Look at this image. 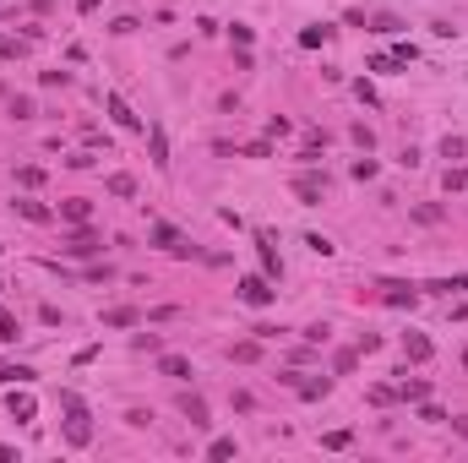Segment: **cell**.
<instances>
[{"instance_id":"1","label":"cell","mask_w":468,"mask_h":463,"mask_svg":"<svg viewBox=\"0 0 468 463\" xmlns=\"http://www.w3.org/2000/svg\"><path fill=\"white\" fill-rule=\"evenodd\" d=\"M61 409H65V442H71V447H87V442H93V414H87V403L65 387V393H61Z\"/></svg>"},{"instance_id":"2","label":"cell","mask_w":468,"mask_h":463,"mask_svg":"<svg viewBox=\"0 0 468 463\" xmlns=\"http://www.w3.org/2000/svg\"><path fill=\"white\" fill-rule=\"evenodd\" d=\"M240 300L262 311V305H272V300H278V289H272V278H267V273H251V278H240Z\"/></svg>"},{"instance_id":"3","label":"cell","mask_w":468,"mask_h":463,"mask_svg":"<svg viewBox=\"0 0 468 463\" xmlns=\"http://www.w3.org/2000/svg\"><path fill=\"white\" fill-rule=\"evenodd\" d=\"M153 246H158V251H169V256H196V246H191L175 224H153Z\"/></svg>"},{"instance_id":"4","label":"cell","mask_w":468,"mask_h":463,"mask_svg":"<svg viewBox=\"0 0 468 463\" xmlns=\"http://www.w3.org/2000/svg\"><path fill=\"white\" fill-rule=\"evenodd\" d=\"M103 104H109V120H115V126H120V131H142V115H137V109L125 104L120 93H109Z\"/></svg>"},{"instance_id":"5","label":"cell","mask_w":468,"mask_h":463,"mask_svg":"<svg viewBox=\"0 0 468 463\" xmlns=\"http://www.w3.org/2000/svg\"><path fill=\"white\" fill-rule=\"evenodd\" d=\"M322 191H327L322 175H294V196H300L305 208H316V202H322Z\"/></svg>"},{"instance_id":"6","label":"cell","mask_w":468,"mask_h":463,"mask_svg":"<svg viewBox=\"0 0 468 463\" xmlns=\"http://www.w3.org/2000/svg\"><path fill=\"white\" fill-rule=\"evenodd\" d=\"M294 393H300L305 403H316V398L332 393V381H327V376H305V371H300V376H294Z\"/></svg>"},{"instance_id":"7","label":"cell","mask_w":468,"mask_h":463,"mask_svg":"<svg viewBox=\"0 0 468 463\" xmlns=\"http://www.w3.org/2000/svg\"><path fill=\"white\" fill-rule=\"evenodd\" d=\"M392 311H414L419 305V289H408V284H387V295H381Z\"/></svg>"},{"instance_id":"8","label":"cell","mask_w":468,"mask_h":463,"mask_svg":"<svg viewBox=\"0 0 468 463\" xmlns=\"http://www.w3.org/2000/svg\"><path fill=\"white\" fill-rule=\"evenodd\" d=\"M403 355L414 360V365H425V360L436 355V343H430L425 333H403Z\"/></svg>"},{"instance_id":"9","label":"cell","mask_w":468,"mask_h":463,"mask_svg":"<svg viewBox=\"0 0 468 463\" xmlns=\"http://www.w3.org/2000/svg\"><path fill=\"white\" fill-rule=\"evenodd\" d=\"M158 376L185 381V376H196V371H191V360H185V355H158Z\"/></svg>"},{"instance_id":"10","label":"cell","mask_w":468,"mask_h":463,"mask_svg":"<svg viewBox=\"0 0 468 463\" xmlns=\"http://www.w3.org/2000/svg\"><path fill=\"white\" fill-rule=\"evenodd\" d=\"M103 327H142V311L137 305H109L103 311Z\"/></svg>"},{"instance_id":"11","label":"cell","mask_w":468,"mask_h":463,"mask_svg":"<svg viewBox=\"0 0 468 463\" xmlns=\"http://www.w3.org/2000/svg\"><path fill=\"white\" fill-rule=\"evenodd\" d=\"M6 409H11V420H33V414H39V398H33V393H17V387H11Z\"/></svg>"},{"instance_id":"12","label":"cell","mask_w":468,"mask_h":463,"mask_svg":"<svg viewBox=\"0 0 468 463\" xmlns=\"http://www.w3.org/2000/svg\"><path fill=\"white\" fill-rule=\"evenodd\" d=\"M65 251H71V256H93V251H99V234L77 224V234H65Z\"/></svg>"},{"instance_id":"13","label":"cell","mask_w":468,"mask_h":463,"mask_svg":"<svg viewBox=\"0 0 468 463\" xmlns=\"http://www.w3.org/2000/svg\"><path fill=\"white\" fill-rule=\"evenodd\" d=\"M61 218H65V224H87V218H93V202H87V196H65Z\"/></svg>"},{"instance_id":"14","label":"cell","mask_w":468,"mask_h":463,"mask_svg":"<svg viewBox=\"0 0 468 463\" xmlns=\"http://www.w3.org/2000/svg\"><path fill=\"white\" fill-rule=\"evenodd\" d=\"M398 376H403V381H398V398H403V403H425L430 398V381H419V376L408 381V371H398Z\"/></svg>"},{"instance_id":"15","label":"cell","mask_w":468,"mask_h":463,"mask_svg":"<svg viewBox=\"0 0 468 463\" xmlns=\"http://www.w3.org/2000/svg\"><path fill=\"white\" fill-rule=\"evenodd\" d=\"M180 414L196 425V431H207V425H213V420H207V403L196 398V393H185V398H180Z\"/></svg>"},{"instance_id":"16","label":"cell","mask_w":468,"mask_h":463,"mask_svg":"<svg viewBox=\"0 0 468 463\" xmlns=\"http://www.w3.org/2000/svg\"><path fill=\"white\" fill-rule=\"evenodd\" d=\"M11 208H17L27 224H49V218H55V213L44 208V202H33V196H22V202H11Z\"/></svg>"},{"instance_id":"17","label":"cell","mask_w":468,"mask_h":463,"mask_svg":"<svg viewBox=\"0 0 468 463\" xmlns=\"http://www.w3.org/2000/svg\"><path fill=\"white\" fill-rule=\"evenodd\" d=\"M147 142H153V164L169 169V137H163V126H147Z\"/></svg>"},{"instance_id":"18","label":"cell","mask_w":468,"mask_h":463,"mask_svg":"<svg viewBox=\"0 0 468 463\" xmlns=\"http://www.w3.org/2000/svg\"><path fill=\"white\" fill-rule=\"evenodd\" d=\"M17 338H22V322L6 311V305H0V343H17Z\"/></svg>"},{"instance_id":"19","label":"cell","mask_w":468,"mask_h":463,"mask_svg":"<svg viewBox=\"0 0 468 463\" xmlns=\"http://www.w3.org/2000/svg\"><path fill=\"white\" fill-rule=\"evenodd\" d=\"M327 39H332V27H327V22H322V27H305V33H300V49H322Z\"/></svg>"},{"instance_id":"20","label":"cell","mask_w":468,"mask_h":463,"mask_svg":"<svg viewBox=\"0 0 468 463\" xmlns=\"http://www.w3.org/2000/svg\"><path fill=\"white\" fill-rule=\"evenodd\" d=\"M22 55H27V44L11 39V33H0V61H22Z\"/></svg>"},{"instance_id":"21","label":"cell","mask_w":468,"mask_h":463,"mask_svg":"<svg viewBox=\"0 0 468 463\" xmlns=\"http://www.w3.org/2000/svg\"><path fill=\"white\" fill-rule=\"evenodd\" d=\"M103 186H109V196H137V180L131 175H109Z\"/></svg>"},{"instance_id":"22","label":"cell","mask_w":468,"mask_h":463,"mask_svg":"<svg viewBox=\"0 0 468 463\" xmlns=\"http://www.w3.org/2000/svg\"><path fill=\"white\" fill-rule=\"evenodd\" d=\"M354 365H360V349H338L332 371H338V376H354Z\"/></svg>"},{"instance_id":"23","label":"cell","mask_w":468,"mask_h":463,"mask_svg":"<svg viewBox=\"0 0 468 463\" xmlns=\"http://www.w3.org/2000/svg\"><path fill=\"white\" fill-rule=\"evenodd\" d=\"M17 381H33L27 365H0V387H17Z\"/></svg>"},{"instance_id":"24","label":"cell","mask_w":468,"mask_h":463,"mask_svg":"<svg viewBox=\"0 0 468 463\" xmlns=\"http://www.w3.org/2000/svg\"><path fill=\"white\" fill-rule=\"evenodd\" d=\"M398 55H370V71H376V77H392V71H398Z\"/></svg>"},{"instance_id":"25","label":"cell","mask_w":468,"mask_h":463,"mask_svg":"<svg viewBox=\"0 0 468 463\" xmlns=\"http://www.w3.org/2000/svg\"><path fill=\"white\" fill-rule=\"evenodd\" d=\"M17 180H22L27 191H39V186H44V169H39V164H22V169H17Z\"/></svg>"},{"instance_id":"26","label":"cell","mask_w":468,"mask_h":463,"mask_svg":"<svg viewBox=\"0 0 468 463\" xmlns=\"http://www.w3.org/2000/svg\"><path fill=\"white\" fill-rule=\"evenodd\" d=\"M229 355H234V360H240V365H251V360H256V355H262V343H256V338H251V343H234V349H229Z\"/></svg>"},{"instance_id":"27","label":"cell","mask_w":468,"mask_h":463,"mask_svg":"<svg viewBox=\"0 0 468 463\" xmlns=\"http://www.w3.org/2000/svg\"><path fill=\"white\" fill-rule=\"evenodd\" d=\"M441 186H447V191H468V169H447Z\"/></svg>"},{"instance_id":"28","label":"cell","mask_w":468,"mask_h":463,"mask_svg":"<svg viewBox=\"0 0 468 463\" xmlns=\"http://www.w3.org/2000/svg\"><path fill=\"white\" fill-rule=\"evenodd\" d=\"M39 109H33V99H11V120H33Z\"/></svg>"},{"instance_id":"29","label":"cell","mask_w":468,"mask_h":463,"mask_svg":"<svg viewBox=\"0 0 468 463\" xmlns=\"http://www.w3.org/2000/svg\"><path fill=\"white\" fill-rule=\"evenodd\" d=\"M370 403H376V409H387V403H398V387H370Z\"/></svg>"},{"instance_id":"30","label":"cell","mask_w":468,"mask_h":463,"mask_svg":"<svg viewBox=\"0 0 468 463\" xmlns=\"http://www.w3.org/2000/svg\"><path fill=\"white\" fill-rule=\"evenodd\" d=\"M207 458H234V436H218V442L207 447Z\"/></svg>"},{"instance_id":"31","label":"cell","mask_w":468,"mask_h":463,"mask_svg":"<svg viewBox=\"0 0 468 463\" xmlns=\"http://www.w3.org/2000/svg\"><path fill=\"white\" fill-rule=\"evenodd\" d=\"M348 442H354V436H348V431H327V436H322V447H332V452H343Z\"/></svg>"},{"instance_id":"32","label":"cell","mask_w":468,"mask_h":463,"mask_svg":"<svg viewBox=\"0 0 468 463\" xmlns=\"http://www.w3.org/2000/svg\"><path fill=\"white\" fill-rule=\"evenodd\" d=\"M463 153H468L463 137H447V142H441V158H463Z\"/></svg>"},{"instance_id":"33","label":"cell","mask_w":468,"mask_h":463,"mask_svg":"<svg viewBox=\"0 0 468 463\" xmlns=\"http://www.w3.org/2000/svg\"><path fill=\"white\" fill-rule=\"evenodd\" d=\"M348 137H354V142H360V148H365V153L376 148V131H370V126H354V131H348Z\"/></svg>"},{"instance_id":"34","label":"cell","mask_w":468,"mask_h":463,"mask_svg":"<svg viewBox=\"0 0 468 463\" xmlns=\"http://www.w3.org/2000/svg\"><path fill=\"white\" fill-rule=\"evenodd\" d=\"M305 246H310L316 256H332V240H327V234H305Z\"/></svg>"},{"instance_id":"35","label":"cell","mask_w":468,"mask_h":463,"mask_svg":"<svg viewBox=\"0 0 468 463\" xmlns=\"http://www.w3.org/2000/svg\"><path fill=\"white\" fill-rule=\"evenodd\" d=\"M354 180H376V158H360L354 164Z\"/></svg>"},{"instance_id":"36","label":"cell","mask_w":468,"mask_h":463,"mask_svg":"<svg viewBox=\"0 0 468 463\" xmlns=\"http://www.w3.org/2000/svg\"><path fill=\"white\" fill-rule=\"evenodd\" d=\"M327 333H332V327H327V322H316V327H305V343H327Z\"/></svg>"},{"instance_id":"37","label":"cell","mask_w":468,"mask_h":463,"mask_svg":"<svg viewBox=\"0 0 468 463\" xmlns=\"http://www.w3.org/2000/svg\"><path fill=\"white\" fill-rule=\"evenodd\" d=\"M77 11H82V17H93V11H99V0H77Z\"/></svg>"},{"instance_id":"38","label":"cell","mask_w":468,"mask_h":463,"mask_svg":"<svg viewBox=\"0 0 468 463\" xmlns=\"http://www.w3.org/2000/svg\"><path fill=\"white\" fill-rule=\"evenodd\" d=\"M452 431H457V436H468V414H457V420H452Z\"/></svg>"},{"instance_id":"39","label":"cell","mask_w":468,"mask_h":463,"mask_svg":"<svg viewBox=\"0 0 468 463\" xmlns=\"http://www.w3.org/2000/svg\"><path fill=\"white\" fill-rule=\"evenodd\" d=\"M463 365H468V349H463Z\"/></svg>"}]
</instances>
